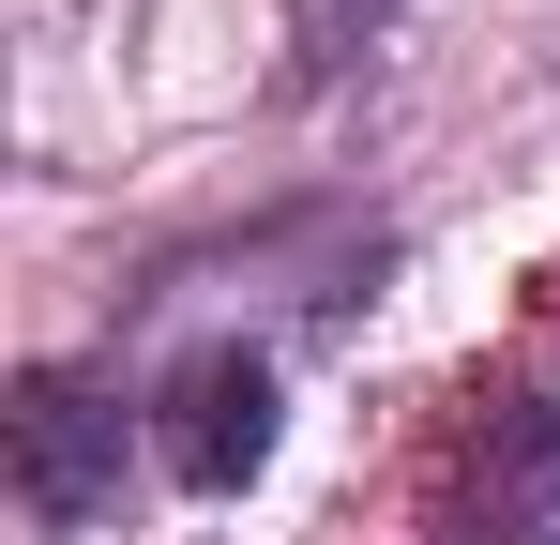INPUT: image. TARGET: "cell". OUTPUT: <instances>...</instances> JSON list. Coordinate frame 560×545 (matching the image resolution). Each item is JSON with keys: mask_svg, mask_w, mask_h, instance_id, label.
Returning <instances> with one entry per match:
<instances>
[{"mask_svg": "<svg viewBox=\"0 0 560 545\" xmlns=\"http://www.w3.org/2000/svg\"><path fill=\"white\" fill-rule=\"evenodd\" d=\"M273 425H288V379L273 349H183L167 363V394H152V454H167V485H197V500H243L258 469H273Z\"/></svg>", "mask_w": 560, "mask_h": 545, "instance_id": "7a4b0ae2", "label": "cell"}, {"mask_svg": "<svg viewBox=\"0 0 560 545\" xmlns=\"http://www.w3.org/2000/svg\"><path fill=\"white\" fill-rule=\"evenodd\" d=\"M469 545H560V409H500V425H485Z\"/></svg>", "mask_w": 560, "mask_h": 545, "instance_id": "3957f363", "label": "cell"}, {"mask_svg": "<svg viewBox=\"0 0 560 545\" xmlns=\"http://www.w3.org/2000/svg\"><path fill=\"white\" fill-rule=\"evenodd\" d=\"M394 15H409V0H303V15H288V77H303V91H334V77L378 46V31H394Z\"/></svg>", "mask_w": 560, "mask_h": 545, "instance_id": "277c9868", "label": "cell"}, {"mask_svg": "<svg viewBox=\"0 0 560 545\" xmlns=\"http://www.w3.org/2000/svg\"><path fill=\"white\" fill-rule=\"evenodd\" d=\"M0 454H15V500L46 531H106L121 515V469H137V394L92 379V363H31L15 409H0Z\"/></svg>", "mask_w": 560, "mask_h": 545, "instance_id": "6da1fadb", "label": "cell"}]
</instances>
